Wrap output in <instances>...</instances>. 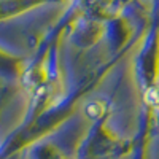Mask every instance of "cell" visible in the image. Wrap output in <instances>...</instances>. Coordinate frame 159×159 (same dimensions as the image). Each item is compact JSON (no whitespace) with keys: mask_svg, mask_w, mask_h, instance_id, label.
<instances>
[{"mask_svg":"<svg viewBox=\"0 0 159 159\" xmlns=\"http://www.w3.org/2000/svg\"><path fill=\"white\" fill-rule=\"evenodd\" d=\"M147 102L153 107H159V84L147 91Z\"/></svg>","mask_w":159,"mask_h":159,"instance_id":"cell-1","label":"cell"}]
</instances>
